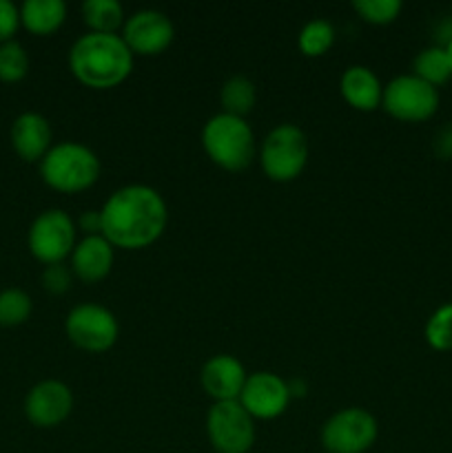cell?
I'll return each instance as SVG.
<instances>
[{
  "mask_svg": "<svg viewBox=\"0 0 452 453\" xmlns=\"http://www.w3.org/2000/svg\"><path fill=\"white\" fill-rule=\"evenodd\" d=\"M102 234L113 248L142 250L162 237L168 208L162 195L146 184L113 190L102 206Z\"/></svg>",
  "mask_w": 452,
  "mask_h": 453,
  "instance_id": "cell-1",
  "label": "cell"
},
{
  "mask_svg": "<svg viewBox=\"0 0 452 453\" xmlns=\"http://www.w3.org/2000/svg\"><path fill=\"white\" fill-rule=\"evenodd\" d=\"M133 53L120 34L80 35L69 51V69L89 88H113L133 71Z\"/></svg>",
  "mask_w": 452,
  "mask_h": 453,
  "instance_id": "cell-2",
  "label": "cell"
},
{
  "mask_svg": "<svg viewBox=\"0 0 452 453\" xmlns=\"http://www.w3.org/2000/svg\"><path fill=\"white\" fill-rule=\"evenodd\" d=\"M100 157L80 142H58L40 159V177L58 193H82L100 180Z\"/></svg>",
  "mask_w": 452,
  "mask_h": 453,
  "instance_id": "cell-3",
  "label": "cell"
},
{
  "mask_svg": "<svg viewBox=\"0 0 452 453\" xmlns=\"http://www.w3.org/2000/svg\"><path fill=\"white\" fill-rule=\"evenodd\" d=\"M202 149L224 171H244L255 159V133L244 118L217 113L204 124Z\"/></svg>",
  "mask_w": 452,
  "mask_h": 453,
  "instance_id": "cell-4",
  "label": "cell"
},
{
  "mask_svg": "<svg viewBox=\"0 0 452 453\" xmlns=\"http://www.w3.org/2000/svg\"><path fill=\"white\" fill-rule=\"evenodd\" d=\"M260 162L269 180L279 184L297 180L308 162V137L295 124H279L264 137Z\"/></svg>",
  "mask_w": 452,
  "mask_h": 453,
  "instance_id": "cell-5",
  "label": "cell"
},
{
  "mask_svg": "<svg viewBox=\"0 0 452 453\" xmlns=\"http://www.w3.org/2000/svg\"><path fill=\"white\" fill-rule=\"evenodd\" d=\"M75 221L62 208L43 211L29 226L27 246L29 252L44 265L65 264L75 248Z\"/></svg>",
  "mask_w": 452,
  "mask_h": 453,
  "instance_id": "cell-6",
  "label": "cell"
},
{
  "mask_svg": "<svg viewBox=\"0 0 452 453\" xmlns=\"http://www.w3.org/2000/svg\"><path fill=\"white\" fill-rule=\"evenodd\" d=\"M66 339L78 349L91 354L109 352L120 336V323L109 308L80 303L65 319Z\"/></svg>",
  "mask_w": 452,
  "mask_h": 453,
  "instance_id": "cell-7",
  "label": "cell"
},
{
  "mask_svg": "<svg viewBox=\"0 0 452 453\" xmlns=\"http://www.w3.org/2000/svg\"><path fill=\"white\" fill-rule=\"evenodd\" d=\"M379 425L362 407L335 411L322 427V447L328 453H366L377 442Z\"/></svg>",
  "mask_w": 452,
  "mask_h": 453,
  "instance_id": "cell-8",
  "label": "cell"
},
{
  "mask_svg": "<svg viewBox=\"0 0 452 453\" xmlns=\"http://www.w3.org/2000/svg\"><path fill=\"white\" fill-rule=\"evenodd\" d=\"M207 434L217 453H248L255 445V418L239 401L213 403L207 414Z\"/></svg>",
  "mask_w": 452,
  "mask_h": 453,
  "instance_id": "cell-9",
  "label": "cell"
},
{
  "mask_svg": "<svg viewBox=\"0 0 452 453\" xmlns=\"http://www.w3.org/2000/svg\"><path fill=\"white\" fill-rule=\"evenodd\" d=\"M381 109L401 122H425L439 109V91L417 75H397L384 87Z\"/></svg>",
  "mask_w": 452,
  "mask_h": 453,
  "instance_id": "cell-10",
  "label": "cell"
},
{
  "mask_svg": "<svg viewBox=\"0 0 452 453\" xmlns=\"http://www.w3.org/2000/svg\"><path fill=\"white\" fill-rule=\"evenodd\" d=\"M175 38L171 18L158 9H140L124 20L122 40L133 56H158L167 51Z\"/></svg>",
  "mask_w": 452,
  "mask_h": 453,
  "instance_id": "cell-11",
  "label": "cell"
},
{
  "mask_svg": "<svg viewBox=\"0 0 452 453\" xmlns=\"http://www.w3.org/2000/svg\"><path fill=\"white\" fill-rule=\"evenodd\" d=\"M27 420L34 427L51 429L65 423L74 411V392L66 383L56 379H47L35 383L25 396Z\"/></svg>",
  "mask_w": 452,
  "mask_h": 453,
  "instance_id": "cell-12",
  "label": "cell"
},
{
  "mask_svg": "<svg viewBox=\"0 0 452 453\" xmlns=\"http://www.w3.org/2000/svg\"><path fill=\"white\" fill-rule=\"evenodd\" d=\"M239 403H242V407L253 418H277V416H282L286 411L288 403H291L288 380L273 374V372H255V374H248L242 394H239Z\"/></svg>",
  "mask_w": 452,
  "mask_h": 453,
  "instance_id": "cell-13",
  "label": "cell"
},
{
  "mask_svg": "<svg viewBox=\"0 0 452 453\" xmlns=\"http://www.w3.org/2000/svg\"><path fill=\"white\" fill-rule=\"evenodd\" d=\"M246 379L248 374L244 363L230 354H215L204 363L202 372H199L202 389L215 403L239 401Z\"/></svg>",
  "mask_w": 452,
  "mask_h": 453,
  "instance_id": "cell-14",
  "label": "cell"
},
{
  "mask_svg": "<svg viewBox=\"0 0 452 453\" xmlns=\"http://www.w3.org/2000/svg\"><path fill=\"white\" fill-rule=\"evenodd\" d=\"M12 146L16 155L25 162H38L49 153L53 146V131L51 124L44 115L35 113V111H25L18 115L12 122Z\"/></svg>",
  "mask_w": 452,
  "mask_h": 453,
  "instance_id": "cell-15",
  "label": "cell"
},
{
  "mask_svg": "<svg viewBox=\"0 0 452 453\" xmlns=\"http://www.w3.org/2000/svg\"><path fill=\"white\" fill-rule=\"evenodd\" d=\"M115 248L105 234L82 237L71 252V273L84 283H97L109 277L113 268Z\"/></svg>",
  "mask_w": 452,
  "mask_h": 453,
  "instance_id": "cell-16",
  "label": "cell"
},
{
  "mask_svg": "<svg viewBox=\"0 0 452 453\" xmlns=\"http://www.w3.org/2000/svg\"><path fill=\"white\" fill-rule=\"evenodd\" d=\"M339 91L353 109L363 111V113L379 109L384 100V84L377 78L375 71L363 65H353L341 73Z\"/></svg>",
  "mask_w": 452,
  "mask_h": 453,
  "instance_id": "cell-17",
  "label": "cell"
},
{
  "mask_svg": "<svg viewBox=\"0 0 452 453\" xmlns=\"http://www.w3.org/2000/svg\"><path fill=\"white\" fill-rule=\"evenodd\" d=\"M66 18L62 0H25L20 4V25L35 35H51Z\"/></svg>",
  "mask_w": 452,
  "mask_h": 453,
  "instance_id": "cell-18",
  "label": "cell"
},
{
  "mask_svg": "<svg viewBox=\"0 0 452 453\" xmlns=\"http://www.w3.org/2000/svg\"><path fill=\"white\" fill-rule=\"evenodd\" d=\"M220 104L222 113L246 119L257 104V87L246 75H230L220 88Z\"/></svg>",
  "mask_w": 452,
  "mask_h": 453,
  "instance_id": "cell-19",
  "label": "cell"
},
{
  "mask_svg": "<svg viewBox=\"0 0 452 453\" xmlns=\"http://www.w3.org/2000/svg\"><path fill=\"white\" fill-rule=\"evenodd\" d=\"M84 25L96 34H118L124 27V9L118 0H87L80 7Z\"/></svg>",
  "mask_w": 452,
  "mask_h": 453,
  "instance_id": "cell-20",
  "label": "cell"
},
{
  "mask_svg": "<svg viewBox=\"0 0 452 453\" xmlns=\"http://www.w3.org/2000/svg\"><path fill=\"white\" fill-rule=\"evenodd\" d=\"M412 71L419 80L428 82L430 87H441L446 84L448 80L452 78V69H450V60H448L446 47L441 44H433V47L421 49L419 53L412 60Z\"/></svg>",
  "mask_w": 452,
  "mask_h": 453,
  "instance_id": "cell-21",
  "label": "cell"
},
{
  "mask_svg": "<svg viewBox=\"0 0 452 453\" xmlns=\"http://www.w3.org/2000/svg\"><path fill=\"white\" fill-rule=\"evenodd\" d=\"M297 44H300L304 56H323L335 44V27L328 20H323V18H315V20L306 22L301 27L300 35H297Z\"/></svg>",
  "mask_w": 452,
  "mask_h": 453,
  "instance_id": "cell-22",
  "label": "cell"
},
{
  "mask_svg": "<svg viewBox=\"0 0 452 453\" xmlns=\"http://www.w3.org/2000/svg\"><path fill=\"white\" fill-rule=\"evenodd\" d=\"M34 312L31 296L20 288H7L0 290V326L16 327L27 323V319Z\"/></svg>",
  "mask_w": 452,
  "mask_h": 453,
  "instance_id": "cell-23",
  "label": "cell"
},
{
  "mask_svg": "<svg viewBox=\"0 0 452 453\" xmlns=\"http://www.w3.org/2000/svg\"><path fill=\"white\" fill-rule=\"evenodd\" d=\"M29 73V53L18 40L0 44V80L20 82Z\"/></svg>",
  "mask_w": 452,
  "mask_h": 453,
  "instance_id": "cell-24",
  "label": "cell"
},
{
  "mask_svg": "<svg viewBox=\"0 0 452 453\" xmlns=\"http://www.w3.org/2000/svg\"><path fill=\"white\" fill-rule=\"evenodd\" d=\"M425 341L437 352L452 349V303L441 305L430 314L425 323Z\"/></svg>",
  "mask_w": 452,
  "mask_h": 453,
  "instance_id": "cell-25",
  "label": "cell"
},
{
  "mask_svg": "<svg viewBox=\"0 0 452 453\" xmlns=\"http://www.w3.org/2000/svg\"><path fill=\"white\" fill-rule=\"evenodd\" d=\"M401 0H355L353 9L370 25H390L401 13Z\"/></svg>",
  "mask_w": 452,
  "mask_h": 453,
  "instance_id": "cell-26",
  "label": "cell"
},
{
  "mask_svg": "<svg viewBox=\"0 0 452 453\" xmlns=\"http://www.w3.org/2000/svg\"><path fill=\"white\" fill-rule=\"evenodd\" d=\"M71 279H74V273L65 264L44 265L43 288L47 292H51V295H65L71 288Z\"/></svg>",
  "mask_w": 452,
  "mask_h": 453,
  "instance_id": "cell-27",
  "label": "cell"
},
{
  "mask_svg": "<svg viewBox=\"0 0 452 453\" xmlns=\"http://www.w3.org/2000/svg\"><path fill=\"white\" fill-rule=\"evenodd\" d=\"M20 27V7L12 0H0V44L9 42Z\"/></svg>",
  "mask_w": 452,
  "mask_h": 453,
  "instance_id": "cell-28",
  "label": "cell"
},
{
  "mask_svg": "<svg viewBox=\"0 0 452 453\" xmlns=\"http://www.w3.org/2000/svg\"><path fill=\"white\" fill-rule=\"evenodd\" d=\"M433 150L439 159H452V122L443 124L433 137Z\"/></svg>",
  "mask_w": 452,
  "mask_h": 453,
  "instance_id": "cell-29",
  "label": "cell"
},
{
  "mask_svg": "<svg viewBox=\"0 0 452 453\" xmlns=\"http://www.w3.org/2000/svg\"><path fill=\"white\" fill-rule=\"evenodd\" d=\"M75 228H80L84 233V237H91V234H102V212L100 211H87L80 215Z\"/></svg>",
  "mask_w": 452,
  "mask_h": 453,
  "instance_id": "cell-30",
  "label": "cell"
},
{
  "mask_svg": "<svg viewBox=\"0 0 452 453\" xmlns=\"http://www.w3.org/2000/svg\"><path fill=\"white\" fill-rule=\"evenodd\" d=\"M446 53H448V60H450V69H452V40L446 44Z\"/></svg>",
  "mask_w": 452,
  "mask_h": 453,
  "instance_id": "cell-31",
  "label": "cell"
}]
</instances>
